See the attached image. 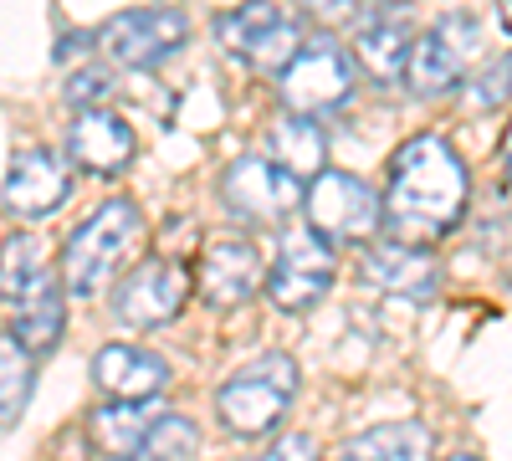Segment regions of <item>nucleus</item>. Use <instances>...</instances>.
<instances>
[{
  "label": "nucleus",
  "mask_w": 512,
  "mask_h": 461,
  "mask_svg": "<svg viewBox=\"0 0 512 461\" xmlns=\"http://www.w3.org/2000/svg\"><path fill=\"white\" fill-rule=\"evenodd\" d=\"M384 221V200L344 170H323L308 185V226L328 241H364Z\"/></svg>",
  "instance_id": "nucleus-8"
},
{
  "label": "nucleus",
  "mask_w": 512,
  "mask_h": 461,
  "mask_svg": "<svg viewBox=\"0 0 512 461\" xmlns=\"http://www.w3.org/2000/svg\"><path fill=\"white\" fill-rule=\"evenodd\" d=\"M221 195H226L231 211L246 216V221H282L287 211H297V205L308 200L303 180H292L282 164H272L262 154L236 159L226 170V180H221Z\"/></svg>",
  "instance_id": "nucleus-11"
},
{
  "label": "nucleus",
  "mask_w": 512,
  "mask_h": 461,
  "mask_svg": "<svg viewBox=\"0 0 512 461\" xmlns=\"http://www.w3.org/2000/svg\"><path fill=\"white\" fill-rule=\"evenodd\" d=\"M134 129L128 118L108 113V108H93V113H77L72 118V134H67V154L93 175H118L128 159H134Z\"/></svg>",
  "instance_id": "nucleus-15"
},
{
  "label": "nucleus",
  "mask_w": 512,
  "mask_h": 461,
  "mask_svg": "<svg viewBox=\"0 0 512 461\" xmlns=\"http://www.w3.org/2000/svg\"><path fill=\"white\" fill-rule=\"evenodd\" d=\"M349 93H354V52L333 36H308V47L282 72V103L313 118L323 108H338Z\"/></svg>",
  "instance_id": "nucleus-4"
},
{
  "label": "nucleus",
  "mask_w": 512,
  "mask_h": 461,
  "mask_svg": "<svg viewBox=\"0 0 512 461\" xmlns=\"http://www.w3.org/2000/svg\"><path fill=\"white\" fill-rule=\"evenodd\" d=\"M144 221H139V205L134 200H108L82 221L62 251V282L72 292H103V282L118 272L123 251L139 241Z\"/></svg>",
  "instance_id": "nucleus-3"
},
{
  "label": "nucleus",
  "mask_w": 512,
  "mask_h": 461,
  "mask_svg": "<svg viewBox=\"0 0 512 461\" xmlns=\"http://www.w3.org/2000/svg\"><path fill=\"white\" fill-rule=\"evenodd\" d=\"M477 41H482V31H477L472 16H441L425 36H415V52H410V67H405L410 93L436 98V93L456 88L461 72L477 57Z\"/></svg>",
  "instance_id": "nucleus-9"
},
{
  "label": "nucleus",
  "mask_w": 512,
  "mask_h": 461,
  "mask_svg": "<svg viewBox=\"0 0 512 461\" xmlns=\"http://www.w3.org/2000/svg\"><path fill=\"white\" fill-rule=\"evenodd\" d=\"M446 461H482V456H466V451H461V456H446Z\"/></svg>",
  "instance_id": "nucleus-30"
},
{
  "label": "nucleus",
  "mask_w": 512,
  "mask_h": 461,
  "mask_svg": "<svg viewBox=\"0 0 512 461\" xmlns=\"http://www.w3.org/2000/svg\"><path fill=\"white\" fill-rule=\"evenodd\" d=\"M410 52H415V36H410V26L395 16H374L369 26H359V36H354V57L369 67V77H379V82H390V77H405V67H410Z\"/></svg>",
  "instance_id": "nucleus-20"
},
{
  "label": "nucleus",
  "mask_w": 512,
  "mask_h": 461,
  "mask_svg": "<svg viewBox=\"0 0 512 461\" xmlns=\"http://www.w3.org/2000/svg\"><path fill=\"white\" fill-rule=\"evenodd\" d=\"M108 88H113V77H108V67H103V62H93V67H82V72H72V82H67V103H72L77 113H93V108H103Z\"/></svg>",
  "instance_id": "nucleus-25"
},
{
  "label": "nucleus",
  "mask_w": 512,
  "mask_h": 461,
  "mask_svg": "<svg viewBox=\"0 0 512 461\" xmlns=\"http://www.w3.org/2000/svg\"><path fill=\"white\" fill-rule=\"evenodd\" d=\"M62 328H67L62 287H57V277L47 272L21 303H11V339H16L26 354H47V349H57Z\"/></svg>",
  "instance_id": "nucleus-18"
},
{
  "label": "nucleus",
  "mask_w": 512,
  "mask_h": 461,
  "mask_svg": "<svg viewBox=\"0 0 512 461\" xmlns=\"http://www.w3.org/2000/svg\"><path fill=\"white\" fill-rule=\"evenodd\" d=\"M256 282H262V251L251 241H210L205 257H200V272H195V287L205 292L216 308H236L246 303Z\"/></svg>",
  "instance_id": "nucleus-14"
},
{
  "label": "nucleus",
  "mask_w": 512,
  "mask_h": 461,
  "mask_svg": "<svg viewBox=\"0 0 512 461\" xmlns=\"http://www.w3.org/2000/svg\"><path fill=\"white\" fill-rule=\"evenodd\" d=\"M431 426L425 421H390V426H369L354 441H344L333 461H431Z\"/></svg>",
  "instance_id": "nucleus-19"
},
{
  "label": "nucleus",
  "mask_w": 512,
  "mask_h": 461,
  "mask_svg": "<svg viewBox=\"0 0 512 461\" xmlns=\"http://www.w3.org/2000/svg\"><path fill=\"white\" fill-rule=\"evenodd\" d=\"M502 26H507V31H512V6H502Z\"/></svg>",
  "instance_id": "nucleus-29"
},
{
  "label": "nucleus",
  "mask_w": 512,
  "mask_h": 461,
  "mask_svg": "<svg viewBox=\"0 0 512 461\" xmlns=\"http://www.w3.org/2000/svg\"><path fill=\"white\" fill-rule=\"evenodd\" d=\"M333 287V246L328 236H318L313 226H287L277 262L267 272V292L282 313H303L313 308L323 292Z\"/></svg>",
  "instance_id": "nucleus-5"
},
{
  "label": "nucleus",
  "mask_w": 512,
  "mask_h": 461,
  "mask_svg": "<svg viewBox=\"0 0 512 461\" xmlns=\"http://www.w3.org/2000/svg\"><path fill=\"white\" fill-rule=\"evenodd\" d=\"M195 446H200V431H195L190 415L164 410V415H159V426H154L149 441H144V451H139V461H185Z\"/></svg>",
  "instance_id": "nucleus-24"
},
{
  "label": "nucleus",
  "mask_w": 512,
  "mask_h": 461,
  "mask_svg": "<svg viewBox=\"0 0 512 461\" xmlns=\"http://www.w3.org/2000/svg\"><path fill=\"white\" fill-rule=\"evenodd\" d=\"M466 98H472V108H497V103H507L512 98V52L502 57V62H492L472 88H466Z\"/></svg>",
  "instance_id": "nucleus-26"
},
{
  "label": "nucleus",
  "mask_w": 512,
  "mask_h": 461,
  "mask_svg": "<svg viewBox=\"0 0 512 461\" xmlns=\"http://www.w3.org/2000/svg\"><path fill=\"white\" fill-rule=\"evenodd\" d=\"M502 164H507V175H512V129H507V139H502Z\"/></svg>",
  "instance_id": "nucleus-28"
},
{
  "label": "nucleus",
  "mask_w": 512,
  "mask_h": 461,
  "mask_svg": "<svg viewBox=\"0 0 512 461\" xmlns=\"http://www.w3.org/2000/svg\"><path fill=\"white\" fill-rule=\"evenodd\" d=\"M262 461H313V441L308 436H282Z\"/></svg>",
  "instance_id": "nucleus-27"
},
{
  "label": "nucleus",
  "mask_w": 512,
  "mask_h": 461,
  "mask_svg": "<svg viewBox=\"0 0 512 461\" xmlns=\"http://www.w3.org/2000/svg\"><path fill=\"white\" fill-rule=\"evenodd\" d=\"M323 154H328V144H323V134H318L313 118L282 113V118L272 123V164H282L292 180H308V175L318 180V175H323Z\"/></svg>",
  "instance_id": "nucleus-21"
},
{
  "label": "nucleus",
  "mask_w": 512,
  "mask_h": 461,
  "mask_svg": "<svg viewBox=\"0 0 512 461\" xmlns=\"http://www.w3.org/2000/svg\"><path fill=\"white\" fill-rule=\"evenodd\" d=\"M72 180H67V164L52 149H21L6 164V211L21 221H41L52 216L57 205L67 200Z\"/></svg>",
  "instance_id": "nucleus-12"
},
{
  "label": "nucleus",
  "mask_w": 512,
  "mask_h": 461,
  "mask_svg": "<svg viewBox=\"0 0 512 461\" xmlns=\"http://www.w3.org/2000/svg\"><path fill=\"white\" fill-rule=\"evenodd\" d=\"M216 36L226 52L246 57L251 67H267V72H287L292 57L308 47L297 16H287L277 6H241L231 16H216Z\"/></svg>",
  "instance_id": "nucleus-6"
},
{
  "label": "nucleus",
  "mask_w": 512,
  "mask_h": 461,
  "mask_svg": "<svg viewBox=\"0 0 512 461\" xmlns=\"http://www.w3.org/2000/svg\"><path fill=\"white\" fill-rule=\"evenodd\" d=\"M364 282L379 287V292H395V298L425 303V298H436L441 267H436L431 251L390 241V246H374L369 257H364Z\"/></svg>",
  "instance_id": "nucleus-16"
},
{
  "label": "nucleus",
  "mask_w": 512,
  "mask_h": 461,
  "mask_svg": "<svg viewBox=\"0 0 512 461\" xmlns=\"http://www.w3.org/2000/svg\"><path fill=\"white\" fill-rule=\"evenodd\" d=\"M466 164L441 134H415L390 159V190H384V221L400 246L441 241L466 211Z\"/></svg>",
  "instance_id": "nucleus-1"
},
{
  "label": "nucleus",
  "mask_w": 512,
  "mask_h": 461,
  "mask_svg": "<svg viewBox=\"0 0 512 461\" xmlns=\"http://www.w3.org/2000/svg\"><path fill=\"white\" fill-rule=\"evenodd\" d=\"M93 385L108 400L144 405V400H154L169 385V364L159 354H149V349H134V344H108V349L93 354Z\"/></svg>",
  "instance_id": "nucleus-13"
},
{
  "label": "nucleus",
  "mask_w": 512,
  "mask_h": 461,
  "mask_svg": "<svg viewBox=\"0 0 512 461\" xmlns=\"http://www.w3.org/2000/svg\"><path fill=\"white\" fill-rule=\"evenodd\" d=\"M190 287H195V277L185 272V262L149 257V262H139L134 272L118 282L113 308H118L123 323H134V328H159V323H169V318L185 308Z\"/></svg>",
  "instance_id": "nucleus-10"
},
{
  "label": "nucleus",
  "mask_w": 512,
  "mask_h": 461,
  "mask_svg": "<svg viewBox=\"0 0 512 461\" xmlns=\"http://www.w3.org/2000/svg\"><path fill=\"white\" fill-rule=\"evenodd\" d=\"M159 415H164V410H159L154 400H144V405L113 400V405H98V410L88 415V436H93V446H98L103 456H113V461H139L149 431L159 426Z\"/></svg>",
  "instance_id": "nucleus-17"
},
{
  "label": "nucleus",
  "mask_w": 512,
  "mask_h": 461,
  "mask_svg": "<svg viewBox=\"0 0 512 461\" xmlns=\"http://www.w3.org/2000/svg\"><path fill=\"white\" fill-rule=\"evenodd\" d=\"M292 395H297V359L292 354H262L246 369H236L216 390V410L236 436H267L287 415Z\"/></svg>",
  "instance_id": "nucleus-2"
},
{
  "label": "nucleus",
  "mask_w": 512,
  "mask_h": 461,
  "mask_svg": "<svg viewBox=\"0 0 512 461\" xmlns=\"http://www.w3.org/2000/svg\"><path fill=\"white\" fill-rule=\"evenodd\" d=\"M190 36V16L175 6H144V11H123L98 31V52L118 67H154L169 52H180Z\"/></svg>",
  "instance_id": "nucleus-7"
},
{
  "label": "nucleus",
  "mask_w": 512,
  "mask_h": 461,
  "mask_svg": "<svg viewBox=\"0 0 512 461\" xmlns=\"http://www.w3.org/2000/svg\"><path fill=\"white\" fill-rule=\"evenodd\" d=\"M26 400H31V354L6 333L0 339V421L16 426Z\"/></svg>",
  "instance_id": "nucleus-22"
},
{
  "label": "nucleus",
  "mask_w": 512,
  "mask_h": 461,
  "mask_svg": "<svg viewBox=\"0 0 512 461\" xmlns=\"http://www.w3.org/2000/svg\"><path fill=\"white\" fill-rule=\"evenodd\" d=\"M47 277V267H41V246L21 231L6 236V267H0V287H6V303H21L26 292Z\"/></svg>",
  "instance_id": "nucleus-23"
}]
</instances>
